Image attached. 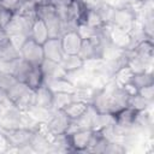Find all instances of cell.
<instances>
[{
  "label": "cell",
  "mask_w": 154,
  "mask_h": 154,
  "mask_svg": "<svg viewBox=\"0 0 154 154\" xmlns=\"http://www.w3.org/2000/svg\"><path fill=\"white\" fill-rule=\"evenodd\" d=\"M87 108H88V105H87V102H84V101H79V100H73V101H71L64 109H61L71 120H76V119H78L85 111H87Z\"/></svg>",
  "instance_id": "cell-10"
},
{
  "label": "cell",
  "mask_w": 154,
  "mask_h": 154,
  "mask_svg": "<svg viewBox=\"0 0 154 154\" xmlns=\"http://www.w3.org/2000/svg\"><path fill=\"white\" fill-rule=\"evenodd\" d=\"M53 97H54V93L46 84H42L38 89L35 90V105L40 107L43 108L53 107Z\"/></svg>",
  "instance_id": "cell-6"
},
{
  "label": "cell",
  "mask_w": 154,
  "mask_h": 154,
  "mask_svg": "<svg viewBox=\"0 0 154 154\" xmlns=\"http://www.w3.org/2000/svg\"><path fill=\"white\" fill-rule=\"evenodd\" d=\"M30 89L36 90L38 89L43 83H45V77H43V72L41 70L40 65H31V69L26 76V79L24 82Z\"/></svg>",
  "instance_id": "cell-7"
},
{
  "label": "cell",
  "mask_w": 154,
  "mask_h": 154,
  "mask_svg": "<svg viewBox=\"0 0 154 154\" xmlns=\"http://www.w3.org/2000/svg\"><path fill=\"white\" fill-rule=\"evenodd\" d=\"M130 83L137 90H140V89H142V88H144L147 85L153 84V78H152V75L148 73L147 71L146 72H141V73H134Z\"/></svg>",
  "instance_id": "cell-11"
},
{
  "label": "cell",
  "mask_w": 154,
  "mask_h": 154,
  "mask_svg": "<svg viewBox=\"0 0 154 154\" xmlns=\"http://www.w3.org/2000/svg\"><path fill=\"white\" fill-rule=\"evenodd\" d=\"M43 54L45 59L52 60L54 63H60L61 59L64 58L65 53L61 48L60 43V37H49L43 45Z\"/></svg>",
  "instance_id": "cell-3"
},
{
  "label": "cell",
  "mask_w": 154,
  "mask_h": 154,
  "mask_svg": "<svg viewBox=\"0 0 154 154\" xmlns=\"http://www.w3.org/2000/svg\"><path fill=\"white\" fill-rule=\"evenodd\" d=\"M29 37L32 38L34 41H36V42L40 43V45H43V43L49 38L48 30H47V26H46V24H45L43 20L36 19V20L34 22Z\"/></svg>",
  "instance_id": "cell-8"
},
{
  "label": "cell",
  "mask_w": 154,
  "mask_h": 154,
  "mask_svg": "<svg viewBox=\"0 0 154 154\" xmlns=\"http://www.w3.org/2000/svg\"><path fill=\"white\" fill-rule=\"evenodd\" d=\"M13 16H14V12L13 11L0 7V29L4 30L8 25V23L13 18Z\"/></svg>",
  "instance_id": "cell-12"
},
{
  "label": "cell",
  "mask_w": 154,
  "mask_h": 154,
  "mask_svg": "<svg viewBox=\"0 0 154 154\" xmlns=\"http://www.w3.org/2000/svg\"><path fill=\"white\" fill-rule=\"evenodd\" d=\"M93 131L91 129H87V128H82L78 129L77 131L72 132V134H67L69 135V141H70V146L73 147L77 150H83L87 147H89L91 136H93Z\"/></svg>",
  "instance_id": "cell-5"
},
{
  "label": "cell",
  "mask_w": 154,
  "mask_h": 154,
  "mask_svg": "<svg viewBox=\"0 0 154 154\" xmlns=\"http://www.w3.org/2000/svg\"><path fill=\"white\" fill-rule=\"evenodd\" d=\"M19 54L20 58L26 63H29L30 65H40L45 59L42 45L37 43L30 37H28L20 46Z\"/></svg>",
  "instance_id": "cell-1"
},
{
  "label": "cell",
  "mask_w": 154,
  "mask_h": 154,
  "mask_svg": "<svg viewBox=\"0 0 154 154\" xmlns=\"http://www.w3.org/2000/svg\"><path fill=\"white\" fill-rule=\"evenodd\" d=\"M71 122L72 120L61 109H59V112L49 119L47 126L54 136H58V135H61V134H66L69 131Z\"/></svg>",
  "instance_id": "cell-4"
},
{
  "label": "cell",
  "mask_w": 154,
  "mask_h": 154,
  "mask_svg": "<svg viewBox=\"0 0 154 154\" xmlns=\"http://www.w3.org/2000/svg\"><path fill=\"white\" fill-rule=\"evenodd\" d=\"M60 43L65 54H78L82 45V37L77 30H69L60 36Z\"/></svg>",
  "instance_id": "cell-2"
},
{
  "label": "cell",
  "mask_w": 154,
  "mask_h": 154,
  "mask_svg": "<svg viewBox=\"0 0 154 154\" xmlns=\"http://www.w3.org/2000/svg\"><path fill=\"white\" fill-rule=\"evenodd\" d=\"M59 64L66 72H73L83 67L84 60L78 54H65Z\"/></svg>",
  "instance_id": "cell-9"
}]
</instances>
